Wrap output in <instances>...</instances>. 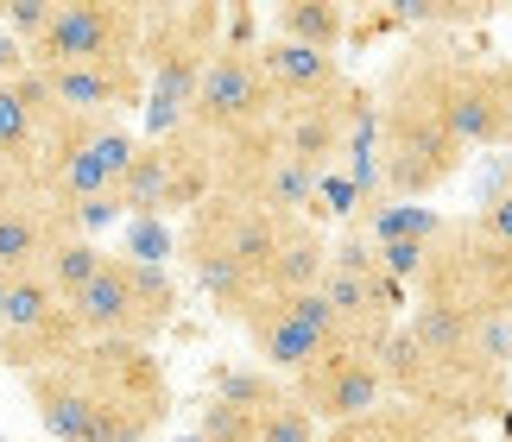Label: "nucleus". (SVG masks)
Returning <instances> with one entry per match:
<instances>
[{"label": "nucleus", "instance_id": "20e7f679", "mask_svg": "<svg viewBox=\"0 0 512 442\" xmlns=\"http://www.w3.org/2000/svg\"><path fill=\"white\" fill-rule=\"evenodd\" d=\"M228 19L209 0L190 7H159L146 13V38H140V64H146V139H171L190 127V102L203 83L215 45H222Z\"/></svg>", "mask_w": 512, "mask_h": 442}, {"label": "nucleus", "instance_id": "0eeeda50", "mask_svg": "<svg viewBox=\"0 0 512 442\" xmlns=\"http://www.w3.org/2000/svg\"><path fill=\"white\" fill-rule=\"evenodd\" d=\"M279 120V95H272L266 70H260V45H215L203 83H196V102H190V133L222 146L234 133H253Z\"/></svg>", "mask_w": 512, "mask_h": 442}, {"label": "nucleus", "instance_id": "5701e85b", "mask_svg": "<svg viewBox=\"0 0 512 442\" xmlns=\"http://www.w3.org/2000/svg\"><path fill=\"white\" fill-rule=\"evenodd\" d=\"M367 215V196H361V184H354L348 171H323L317 177V209H310V221H342V228H354V221Z\"/></svg>", "mask_w": 512, "mask_h": 442}, {"label": "nucleus", "instance_id": "393cba45", "mask_svg": "<svg viewBox=\"0 0 512 442\" xmlns=\"http://www.w3.org/2000/svg\"><path fill=\"white\" fill-rule=\"evenodd\" d=\"M253 430H260V417H247V411H234V405H203V424H196V436L203 442H253Z\"/></svg>", "mask_w": 512, "mask_h": 442}, {"label": "nucleus", "instance_id": "9d476101", "mask_svg": "<svg viewBox=\"0 0 512 442\" xmlns=\"http://www.w3.org/2000/svg\"><path fill=\"white\" fill-rule=\"evenodd\" d=\"M45 83L51 108L64 120H102V114H127L133 102L146 108V64L121 57V64H64V70H32Z\"/></svg>", "mask_w": 512, "mask_h": 442}, {"label": "nucleus", "instance_id": "1a4fd4ad", "mask_svg": "<svg viewBox=\"0 0 512 442\" xmlns=\"http://www.w3.org/2000/svg\"><path fill=\"white\" fill-rule=\"evenodd\" d=\"M291 398H298L323 430H342V424H354V417L380 411L392 392H386V373H380V360H373V348H361V341H336L310 373L291 379Z\"/></svg>", "mask_w": 512, "mask_h": 442}, {"label": "nucleus", "instance_id": "c756f323", "mask_svg": "<svg viewBox=\"0 0 512 442\" xmlns=\"http://www.w3.org/2000/svg\"><path fill=\"white\" fill-rule=\"evenodd\" d=\"M171 442H203V436H196V430H184V436H171Z\"/></svg>", "mask_w": 512, "mask_h": 442}, {"label": "nucleus", "instance_id": "f03ea898", "mask_svg": "<svg viewBox=\"0 0 512 442\" xmlns=\"http://www.w3.org/2000/svg\"><path fill=\"white\" fill-rule=\"evenodd\" d=\"M279 234H285L279 215L253 209V203H241V196H228V190H215L203 209L184 215L177 253H184L190 278L203 285V297L234 323V316L266 291V266H272V253H279Z\"/></svg>", "mask_w": 512, "mask_h": 442}, {"label": "nucleus", "instance_id": "39448f33", "mask_svg": "<svg viewBox=\"0 0 512 442\" xmlns=\"http://www.w3.org/2000/svg\"><path fill=\"white\" fill-rule=\"evenodd\" d=\"M418 297L462 310L475 323H512V253L494 247L475 221H449L424 253Z\"/></svg>", "mask_w": 512, "mask_h": 442}, {"label": "nucleus", "instance_id": "c85d7f7f", "mask_svg": "<svg viewBox=\"0 0 512 442\" xmlns=\"http://www.w3.org/2000/svg\"><path fill=\"white\" fill-rule=\"evenodd\" d=\"M0 316H7V278H0Z\"/></svg>", "mask_w": 512, "mask_h": 442}, {"label": "nucleus", "instance_id": "412c9836", "mask_svg": "<svg viewBox=\"0 0 512 442\" xmlns=\"http://www.w3.org/2000/svg\"><path fill=\"white\" fill-rule=\"evenodd\" d=\"M209 398H215V405L247 411V417H260L266 405H279V398H285V386L266 367H215L209 373Z\"/></svg>", "mask_w": 512, "mask_h": 442}, {"label": "nucleus", "instance_id": "a878e982", "mask_svg": "<svg viewBox=\"0 0 512 442\" xmlns=\"http://www.w3.org/2000/svg\"><path fill=\"white\" fill-rule=\"evenodd\" d=\"M171 253H177V234L165 228V221H133V247H127V259H140V266H165Z\"/></svg>", "mask_w": 512, "mask_h": 442}, {"label": "nucleus", "instance_id": "423d86ee", "mask_svg": "<svg viewBox=\"0 0 512 442\" xmlns=\"http://www.w3.org/2000/svg\"><path fill=\"white\" fill-rule=\"evenodd\" d=\"M424 83H430V102H437L443 127L462 152L512 146V89H506L500 64L456 57V51H424Z\"/></svg>", "mask_w": 512, "mask_h": 442}, {"label": "nucleus", "instance_id": "4be33fe9", "mask_svg": "<svg viewBox=\"0 0 512 442\" xmlns=\"http://www.w3.org/2000/svg\"><path fill=\"white\" fill-rule=\"evenodd\" d=\"M89 146H95V158H102L108 184L121 190V177H127V165H133V152H140V133H133L121 114H102V120H89Z\"/></svg>", "mask_w": 512, "mask_h": 442}, {"label": "nucleus", "instance_id": "a211bd4d", "mask_svg": "<svg viewBox=\"0 0 512 442\" xmlns=\"http://www.w3.org/2000/svg\"><path fill=\"white\" fill-rule=\"evenodd\" d=\"M443 436H456V430H443L437 417H424L418 405H405V398H386L380 411L354 417L342 430H323V442H443Z\"/></svg>", "mask_w": 512, "mask_h": 442}, {"label": "nucleus", "instance_id": "f3484780", "mask_svg": "<svg viewBox=\"0 0 512 442\" xmlns=\"http://www.w3.org/2000/svg\"><path fill=\"white\" fill-rule=\"evenodd\" d=\"M272 38L336 57L342 38H348V7L342 0H279V7H272Z\"/></svg>", "mask_w": 512, "mask_h": 442}, {"label": "nucleus", "instance_id": "f8f14e48", "mask_svg": "<svg viewBox=\"0 0 512 442\" xmlns=\"http://www.w3.org/2000/svg\"><path fill=\"white\" fill-rule=\"evenodd\" d=\"M57 120L64 114L51 108V95H45V83H38L32 70L13 76V83H0V171L38 184V158H45Z\"/></svg>", "mask_w": 512, "mask_h": 442}, {"label": "nucleus", "instance_id": "bb28decb", "mask_svg": "<svg viewBox=\"0 0 512 442\" xmlns=\"http://www.w3.org/2000/svg\"><path fill=\"white\" fill-rule=\"evenodd\" d=\"M468 221H475V228L494 240V247H506V253H512V190H487V203L468 215Z\"/></svg>", "mask_w": 512, "mask_h": 442}, {"label": "nucleus", "instance_id": "6ab92c4d", "mask_svg": "<svg viewBox=\"0 0 512 442\" xmlns=\"http://www.w3.org/2000/svg\"><path fill=\"white\" fill-rule=\"evenodd\" d=\"M449 228V215H437L430 203H392V196H380V203H367V215L354 221V234H367L373 247H399V240H437Z\"/></svg>", "mask_w": 512, "mask_h": 442}, {"label": "nucleus", "instance_id": "dca6fc26", "mask_svg": "<svg viewBox=\"0 0 512 442\" xmlns=\"http://www.w3.org/2000/svg\"><path fill=\"white\" fill-rule=\"evenodd\" d=\"M323 272H329V234H323L310 215H304V221H285L279 253H272V266H266V291H272V297L317 291Z\"/></svg>", "mask_w": 512, "mask_h": 442}, {"label": "nucleus", "instance_id": "6e6552de", "mask_svg": "<svg viewBox=\"0 0 512 442\" xmlns=\"http://www.w3.org/2000/svg\"><path fill=\"white\" fill-rule=\"evenodd\" d=\"M146 13L127 0H57L45 38L32 45V70H64V64H121L140 57Z\"/></svg>", "mask_w": 512, "mask_h": 442}, {"label": "nucleus", "instance_id": "cd10ccee", "mask_svg": "<svg viewBox=\"0 0 512 442\" xmlns=\"http://www.w3.org/2000/svg\"><path fill=\"white\" fill-rule=\"evenodd\" d=\"M32 70V51L19 45L13 32H0V83H13V76H26Z\"/></svg>", "mask_w": 512, "mask_h": 442}, {"label": "nucleus", "instance_id": "aec40b11", "mask_svg": "<svg viewBox=\"0 0 512 442\" xmlns=\"http://www.w3.org/2000/svg\"><path fill=\"white\" fill-rule=\"evenodd\" d=\"M108 247L102 240H83V234H64L51 247V259H45V278H51V291L64 297V304H76V297H83L95 278H102V266H108Z\"/></svg>", "mask_w": 512, "mask_h": 442}, {"label": "nucleus", "instance_id": "7ed1b4c3", "mask_svg": "<svg viewBox=\"0 0 512 442\" xmlns=\"http://www.w3.org/2000/svg\"><path fill=\"white\" fill-rule=\"evenodd\" d=\"M462 146L449 139L424 83V51H405L380 83V184L392 203H424L462 171Z\"/></svg>", "mask_w": 512, "mask_h": 442}, {"label": "nucleus", "instance_id": "f257e3e1", "mask_svg": "<svg viewBox=\"0 0 512 442\" xmlns=\"http://www.w3.org/2000/svg\"><path fill=\"white\" fill-rule=\"evenodd\" d=\"M26 405L51 442H152L171 424V373L140 341H83L70 360L26 373Z\"/></svg>", "mask_w": 512, "mask_h": 442}, {"label": "nucleus", "instance_id": "4468645a", "mask_svg": "<svg viewBox=\"0 0 512 442\" xmlns=\"http://www.w3.org/2000/svg\"><path fill=\"white\" fill-rule=\"evenodd\" d=\"M260 70L279 108H317V102H342L354 89L342 76V57L329 51H304V45H285V38H260Z\"/></svg>", "mask_w": 512, "mask_h": 442}, {"label": "nucleus", "instance_id": "7c9ffc66", "mask_svg": "<svg viewBox=\"0 0 512 442\" xmlns=\"http://www.w3.org/2000/svg\"><path fill=\"white\" fill-rule=\"evenodd\" d=\"M0 442H7V436H0Z\"/></svg>", "mask_w": 512, "mask_h": 442}, {"label": "nucleus", "instance_id": "2f4dec72", "mask_svg": "<svg viewBox=\"0 0 512 442\" xmlns=\"http://www.w3.org/2000/svg\"><path fill=\"white\" fill-rule=\"evenodd\" d=\"M506 19H512V13H506Z\"/></svg>", "mask_w": 512, "mask_h": 442}, {"label": "nucleus", "instance_id": "2eb2a0df", "mask_svg": "<svg viewBox=\"0 0 512 442\" xmlns=\"http://www.w3.org/2000/svg\"><path fill=\"white\" fill-rule=\"evenodd\" d=\"M279 133L298 165H310L317 177L336 171L348 146V95L342 102H317V108H279Z\"/></svg>", "mask_w": 512, "mask_h": 442}, {"label": "nucleus", "instance_id": "b1692460", "mask_svg": "<svg viewBox=\"0 0 512 442\" xmlns=\"http://www.w3.org/2000/svg\"><path fill=\"white\" fill-rule=\"evenodd\" d=\"M253 442H323V424H317V417H310L298 398H291V386H285L279 405L260 411V430H253Z\"/></svg>", "mask_w": 512, "mask_h": 442}, {"label": "nucleus", "instance_id": "ddd939ff", "mask_svg": "<svg viewBox=\"0 0 512 442\" xmlns=\"http://www.w3.org/2000/svg\"><path fill=\"white\" fill-rule=\"evenodd\" d=\"M38 190H45L57 209H83V203L114 196L102 158H95V146H89V120H57L51 146H45V158H38Z\"/></svg>", "mask_w": 512, "mask_h": 442}, {"label": "nucleus", "instance_id": "9b49d317", "mask_svg": "<svg viewBox=\"0 0 512 442\" xmlns=\"http://www.w3.org/2000/svg\"><path fill=\"white\" fill-rule=\"evenodd\" d=\"M234 323H241L247 348H253V367H266L272 379H285V386H291L298 373H310V367L329 354V341L310 329V323H298L285 297H266V291H260L241 316H234Z\"/></svg>", "mask_w": 512, "mask_h": 442}]
</instances>
